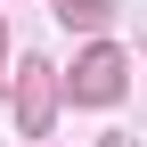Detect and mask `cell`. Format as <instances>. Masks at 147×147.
<instances>
[{"label":"cell","instance_id":"1","mask_svg":"<svg viewBox=\"0 0 147 147\" xmlns=\"http://www.w3.org/2000/svg\"><path fill=\"white\" fill-rule=\"evenodd\" d=\"M82 90H90V98H106V90H115V57H90V74H82Z\"/></svg>","mask_w":147,"mask_h":147}]
</instances>
